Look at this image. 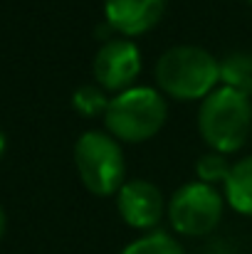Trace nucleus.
<instances>
[{
    "label": "nucleus",
    "instance_id": "20e7f679",
    "mask_svg": "<svg viewBox=\"0 0 252 254\" xmlns=\"http://www.w3.org/2000/svg\"><path fill=\"white\" fill-rule=\"evenodd\" d=\"M75 166L84 188L99 197L116 195L126 183L124 151L111 133L86 131L75 143Z\"/></svg>",
    "mask_w": 252,
    "mask_h": 254
},
{
    "label": "nucleus",
    "instance_id": "f8f14e48",
    "mask_svg": "<svg viewBox=\"0 0 252 254\" xmlns=\"http://www.w3.org/2000/svg\"><path fill=\"white\" fill-rule=\"evenodd\" d=\"M72 106H75V111H80L82 116H89V119H91V116L106 114L109 99H106V94H104L101 86L84 84L72 94Z\"/></svg>",
    "mask_w": 252,
    "mask_h": 254
},
{
    "label": "nucleus",
    "instance_id": "39448f33",
    "mask_svg": "<svg viewBox=\"0 0 252 254\" xmlns=\"http://www.w3.org/2000/svg\"><path fill=\"white\" fill-rule=\"evenodd\" d=\"M223 217V195L200 180L180 185L168 200L170 227L183 237L210 235Z\"/></svg>",
    "mask_w": 252,
    "mask_h": 254
},
{
    "label": "nucleus",
    "instance_id": "423d86ee",
    "mask_svg": "<svg viewBox=\"0 0 252 254\" xmlns=\"http://www.w3.org/2000/svg\"><path fill=\"white\" fill-rule=\"evenodd\" d=\"M94 79L104 91H126L141 72V52L131 40H106L91 64Z\"/></svg>",
    "mask_w": 252,
    "mask_h": 254
},
{
    "label": "nucleus",
    "instance_id": "2eb2a0df",
    "mask_svg": "<svg viewBox=\"0 0 252 254\" xmlns=\"http://www.w3.org/2000/svg\"><path fill=\"white\" fill-rule=\"evenodd\" d=\"M2 151H5V133L0 131V156H2Z\"/></svg>",
    "mask_w": 252,
    "mask_h": 254
},
{
    "label": "nucleus",
    "instance_id": "dca6fc26",
    "mask_svg": "<svg viewBox=\"0 0 252 254\" xmlns=\"http://www.w3.org/2000/svg\"><path fill=\"white\" fill-rule=\"evenodd\" d=\"M250 5H252V0H250Z\"/></svg>",
    "mask_w": 252,
    "mask_h": 254
},
{
    "label": "nucleus",
    "instance_id": "1a4fd4ad",
    "mask_svg": "<svg viewBox=\"0 0 252 254\" xmlns=\"http://www.w3.org/2000/svg\"><path fill=\"white\" fill-rule=\"evenodd\" d=\"M225 200L235 212L252 217V156L233 163L225 180Z\"/></svg>",
    "mask_w": 252,
    "mask_h": 254
},
{
    "label": "nucleus",
    "instance_id": "4468645a",
    "mask_svg": "<svg viewBox=\"0 0 252 254\" xmlns=\"http://www.w3.org/2000/svg\"><path fill=\"white\" fill-rule=\"evenodd\" d=\"M5 222H7V220H5V210L0 207V240H2V235H5Z\"/></svg>",
    "mask_w": 252,
    "mask_h": 254
},
{
    "label": "nucleus",
    "instance_id": "0eeeda50",
    "mask_svg": "<svg viewBox=\"0 0 252 254\" xmlns=\"http://www.w3.org/2000/svg\"><path fill=\"white\" fill-rule=\"evenodd\" d=\"M164 195L161 190L144 178L126 180L116 192V210L121 220L134 230H154L164 217Z\"/></svg>",
    "mask_w": 252,
    "mask_h": 254
},
{
    "label": "nucleus",
    "instance_id": "9d476101",
    "mask_svg": "<svg viewBox=\"0 0 252 254\" xmlns=\"http://www.w3.org/2000/svg\"><path fill=\"white\" fill-rule=\"evenodd\" d=\"M220 82L245 96H252V55L250 52H230L220 60Z\"/></svg>",
    "mask_w": 252,
    "mask_h": 254
},
{
    "label": "nucleus",
    "instance_id": "ddd939ff",
    "mask_svg": "<svg viewBox=\"0 0 252 254\" xmlns=\"http://www.w3.org/2000/svg\"><path fill=\"white\" fill-rule=\"evenodd\" d=\"M230 168H233V166L228 163V158H225L223 153L210 151V153H205V156L198 158L195 175H198L200 183H208V185L215 188V183H223V185H225V180H228V175H230Z\"/></svg>",
    "mask_w": 252,
    "mask_h": 254
},
{
    "label": "nucleus",
    "instance_id": "7ed1b4c3",
    "mask_svg": "<svg viewBox=\"0 0 252 254\" xmlns=\"http://www.w3.org/2000/svg\"><path fill=\"white\" fill-rule=\"evenodd\" d=\"M168 119V104L151 86H131L109 99L104 124L106 133L124 143H144L154 138Z\"/></svg>",
    "mask_w": 252,
    "mask_h": 254
},
{
    "label": "nucleus",
    "instance_id": "6e6552de",
    "mask_svg": "<svg viewBox=\"0 0 252 254\" xmlns=\"http://www.w3.org/2000/svg\"><path fill=\"white\" fill-rule=\"evenodd\" d=\"M166 0H104V17L114 32L126 40L149 32L161 22Z\"/></svg>",
    "mask_w": 252,
    "mask_h": 254
},
{
    "label": "nucleus",
    "instance_id": "f03ea898",
    "mask_svg": "<svg viewBox=\"0 0 252 254\" xmlns=\"http://www.w3.org/2000/svg\"><path fill=\"white\" fill-rule=\"evenodd\" d=\"M198 131L215 153L228 156L240 151L252 131L250 96L230 86H218L200 101Z\"/></svg>",
    "mask_w": 252,
    "mask_h": 254
},
{
    "label": "nucleus",
    "instance_id": "9b49d317",
    "mask_svg": "<svg viewBox=\"0 0 252 254\" xmlns=\"http://www.w3.org/2000/svg\"><path fill=\"white\" fill-rule=\"evenodd\" d=\"M119 254H185V252H183L180 242H175L173 235L154 230V232L139 237L136 242L126 245Z\"/></svg>",
    "mask_w": 252,
    "mask_h": 254
},
{
    "label": "nucleus",
    "instance_id": "f257e3e1",
    "mask_svg": "<svg viewBox=\"0 0 252 254\" xmlns=\"http://www.w3.org/2000/svg\"><path fill=\"white\" fill-rule=\"evenodd\" d=\"M156 84L178 101H195L213 94L220 82V62L198 45L168 47L156 62Z\"/></svg>",
    "mask_w": 252,
    "mask_h": 254
}]
</instances>
